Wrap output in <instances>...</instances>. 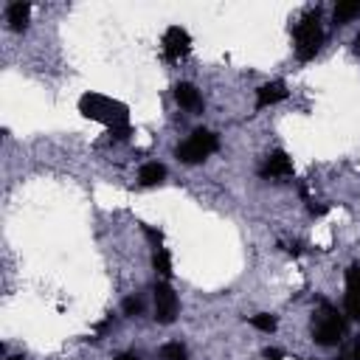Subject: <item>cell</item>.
I'll use <instances>...</instances> for the list:
<instances>
[{
	"mask_svg": "<svg viewBox=\"0 0 360 360\" xmlns=\"http://www.w3.org/2000/svg\"><path fill=\"white\" fill-rule=\"evenodd\" d=\"M354 53H357V56H360V34H357V37H354Z\"/></svg>",
	"mask_w": 360,
	"mask_h": 360,
	"instance_id": "cell-21",
	"label": "cell"
},
{
	"mask_svg": "<svg viewBox=\"0 0 360 360\" xmlns=\"http://www.w3.org/2000/svg\"><path fill=\"white\" fill-rule=\"evenodd\" d=\"M174 101H177L183 110H188V112H202V96H200V90H197L194 84H188V82H180V84L174 87Z\"/></svg>",
	"mask_w": 360,
	"mask_h": 360,
	"instance_id": "cell-9",
	"label": "cell"
},
{
	"mask_svg": "<svg viewBox=\"0 0 360 360\" xmlns=\"http://www.w3.org/2000/svg\"><path fill=\"white\" fill-rule=\"evenodd\" d=\"M217 149H219V138H217L211 129H194V132L174 149V158L183 160V163H202V160L211 158Z\"/></svg>",
	"mask_w": 360,
	"mask_h": 360,
	"instance_id": "cell-4",
	"label": "cell"
},
{
	"mask_svg": "<svg viewBox=\"0 0 360 360\" xmlns=\"http://www.w3.org/2000/svg\"><path fill=\"white\" fill-rule=\"evenodd\" d=\"M346 312L360 323V264L346 267V295H343Z\"/></svg>",
	"mask_w": 360,
	"mask_h": 360,
	"instance_id": "cell-8",
	"label": "cell"
},
{
	"mask_svg": "<svg viewBox=\"0 0 360 360\" xmlns=\"http://www.w3.org/2000/svg\"><path fill=\"white\" fill-rule=\"evenodd\" d=\"M152 267H155V273H158L160 278H169V276H172V256H169L166 248H155V253H152Z\"/></svg>",
	"mask_w": 360,
	"mask_h": 360,
	"instance_id": "cell-14",
	"label": "cell"
},
{
	"mask_svg": "<svg viewBox=\"0 0 360 360\" xmlns=\"http://www.w3.org/2000/svg\"><path fill=\"white\" fill-rule=\"evenodd\" d=\"M115 360H138V354H132V352H124V354H118Z\"/></svg>",
	"mask_w": 360,
	"mask_h": 360,
	"instance_id": "cell-20",
	"label": "cell"
},
{
	"mask_svg": "<svg viewBox=\"0 0 360 360\" xmlns=\"http://www.w3.org/2000/svg\"><path fill=\"white\" fill-rule=\"evenodd\" d=\"M138 180H141V186H158V183H163L166 180V166L163 163H143L141 166V172H138Z\"/></svg>",
	"mask_w": 360,
	"mask_h": 360,
	"instance_id": "cell-12",
	"label": "cell"
},
{
	"mask_svg": "<svg viewBox=\"0 0 360 360\" xmlns=\"http://www.w3.org/2000/svg\"><path fill=\"white\" fill-rule=\"evenodd\" d=\"M143 233L152 239V245L155 248H160V242H163V236H160V231H155V228H149V225H143Z\"/></svg>",
	"mask_w": 360,
	"mask_h": 360,
	"instance_id": "cell-18",
	"label": "cell"
},
{
	"mask_svg": "<svg viewBox=\"0 0 360 360\" xmlns=\"http://www.w3.org/2000/svg\"><path fill=\"white\" fill-rule=\"evenodd\" d=\"M79 112H82L84 118H90V121L107 124L110 132L129 127V110H127V104H121V101H115V98H107V96H101V93H84V96L79 98Z\"/></svg>",
	"mask_w": 360,
	"mask_h": 360,
	"instance_id": "cell-1",
	"label": "cell"
},
{
	"mask_svg": "<svg viewBox=\"0 0 360 360\" xmlns=\"http://www.w3.org/2000/svg\"><path fill=\"white\" fill-rule=\"evenodd\" d=\"M160 45H163V56H166L169 62H177V59H183V56H188V51H191V37H188L186 28L172 25V28H166Z\"/></svg>",
	"mask_w": 360,
	"mask_h": 360,
	"instance_id": "cell-6",
	"label": "cell"
},
{
	"mask_svg": "<svg viewBox=\"0 0 360 360\" xmlns=\"http://www.w3.org/2000/svg\"><path fill=\"white\" fill-rule=\"evenodd\" d=\"M248 323H250V326H256L259 332H276V318H273V315H267V312L250 315V318H248Z\"/></svg>",
	"mask_w": 360,
	"mask_h": 360,
	"instance_id": "cell-16",
	"label": "cell"
},
{
	"mask_svg": "<svg viewBox=\"0 0 360 360\" xmlns=\"http://www.w3.org/2000/svg\"><path fill=\"white\" fill-rule=\"evenodd\" d=\"M346 338V318L332 307L329 301H321L318 309L312 312V340L323 349L338 346Z\"/></svg>",
	"mask_w": 360,
	"mask_h": 360,
	"instance_id": "cell-2",
	"label": "cell"
},
{
	"mask_svg": "<svg viewBox=\"0 0 360 360\" xmlns=\"http://www.w3.org/2000/svg\"><path fill=\"white\" fill-rule=\"evenodd\" d=\"M284 98H287L284 82H267V84H262V87L256 90V110H264V107L278 104V101H284Z\"/></svg>",
	"mask_w": 360,
	"mask_h": 360,
	"instance_id": "cell-10",
	"label": "cell"
},
{
	"mask_svg": "<svg viewBox=\"0 0 360 360\" xmlns=\"http://www.w3.org/2000/svg\"><path fill=\"white\" fill-rule=\"evenodd\" d=\"M349 352H352V360H360V338L354 340V346H352Z\"/></svg>",
	"mask_w": 360,
	"mask_h": 360,
	"instance_id": "cell-19",
	"label": "cell"
},
{
	"mask_svg": "<svg viewBox=\"0 0 360 360\" xmlns=\"http://www.w3.org/2000/svg\"><path fill=\"white\" fill-rule=\"evenodd\" d=\"M160 357L163 360H188V352H186V346L180 340H172V343H166L160 349Z\"/></svg>",
	"mask_w": 360,
	"mask_h": 360,
	"instance_id": "cell-15",
	"label": "cell"
},
{
	"mask_svg": "<svg viewBox=\"0 0 360 360\" xmlns=\"http://www.w3.org/2000/svg\"><path fill=\"white\" fill-rule=\"evenodd\" d=\"M8 360H25V357H22V354H14V357H8Z\"/></svg>",
	"mask_w": 360,
	"mask_h": 360,
	"instance_id": "cell-22",
	"label": "cell"
},
{
	"mask_svg": "<svg viewBox=\"0 0 360 360\" xmlns=\"http://www.w3.org/2000/svg\"><path fill=\"white\" fill-rule=\"evenodd\" d=\"M141 312H143V301H141V295H129V298H124V315L135 318V315H141Z\"/></svg>",
	"mask_w": 360,
	"mask_h": 360,
	"instance_id": "cell-17",
	"label": "cell"
},
{
	"mask_svg": "<svg viewBox=\"0 0 360 360\" xmlns=\"http://www.w3.org/2000/svg\"><path fill=\"white\" fill-rule=\"evenodd\" d=\"M152 292H155V321L158 323H174V318L180 312V301H177V292L172 290V284L158 281Z\"/></svg>",
	"mask_w": 360,
	"mask_h": 360,
	"instance_id": "cell-5",
	"label": "cell"
},
{
	"mask_svg": "<svg viewBox=\"0 0 360 360\" xmlns=\"http://www.w3.org/2000/svg\"><path fill=\"white\" fill-rule=\"evenodd\" d=\"M354 17H360V0H343L335 6V25H346Z\"/></svg>",
	"mask_w": 360,
	"mask_h": 360,
	"instance_id": "cell-13",
	"label": "cell"
},
{
	"mask_svg": "<svg viewBox=\"0 0 360 360\" xmlns=\"http://www.w3.org/2000/svg\"><path fill=\"white\" fill-rule=\"evenodd\" d=\"M28 17H31V6L28 3H11L8 11H6V20H8L11 31H25L28 28Z\"/></svg>",
	"mask_w": 360,
	"mask_h": 360,
	"instance_id": "cell-11",
	"label": "cell"
},
{
	"mask_svg": "<svg viewBox=\"0 0 360 360\" xmlns=\"http://www.w3.org/2000/svg\"><path fill=\"white\" fill-rule=\"evenodd\" d=\"M259 174H262L264 180H270V177H290V174H292V160H290V155H287L284 149H273V152L264 158V163L259 166Z\"/></svg>",
	"mask_w": 360,
	"mask_h": 360,
	"instance_id": "cell-7",
	"label": "cell"
},
{
	"mask_svg": "<svg viewBox=\"0 0 360 360\" xmlns=\"http://www.w3.org/2000/svg\"><path fill=\"white\" fill-rule=\"evenodd\" d=\"M292 37H295V56L301 62H309L315 59V53L321 51V42H323V28H321V11L312 8L307 11L295 28H292Z\"/></svg>",
	"mask_w": 360,
	"mask_h": 360,
	"instance_id": "cell-3",
	"label": "cell"
}]
</instances>
